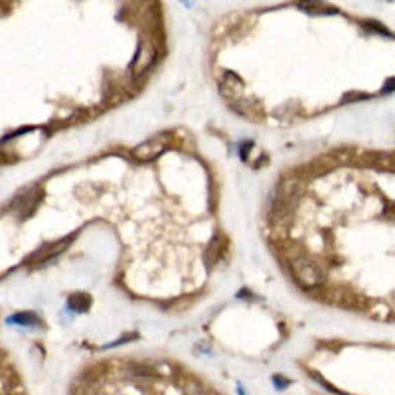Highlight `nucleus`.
<instances>
[{
	"instance_id": "nucleus-3",
	"label": "nucleus",
	"mask_w": 395,
	"mask_h": 395,
	"mask_svg": "<svg viewBox=\"0 0 395 395\" xmlns=\"http://www.w3.org/2000/svg\"><path fill=\"white\" fill-rule=\"evenodd\" d=\"M165 150V139L163 136H156V139H150L147 143L139 145V147L132 150L134 158L141 160V163H150L154 160L156 156H160Z\"/></svg>"
},
{
	"instance_id": "nucleus-7",
	"label": "nucleus",
	"mask_w": 395,
	"mask_h": 395,
	"mask_svg": "<svg viewBox=\"0 0 395 395\" xmlns=\"http://www.w3.org/2000/svg\"><path fill=\"white\" fill-rule=\"evenodd\" d=\"M12 322H22V324H26V326H32V324H38V318H36V314L32 313L16 314V316H12Z\"/></svg>"
},
{
	"instance_id": "nucleus-8",
	"label": "nucleus",
	"mask_w": 395,
	"mask_h": 395,
	"mask_svg": "<svg viewBox=\"0 0 395 395\" xmlns=\"http://www.w3.org/2000/svg\"><path fill=\"white\" fill-rule=\"evenodd\" d=\"M383 91H385V93H387V91H395V80H390V82L385 83Z\"/></svg>"
},
{
	"instance_id": "nucleus-5",
	"label": "nucleus",
	"mask_w": 395,
	"mask_h": 395,
	"mask_svg": "<svg viewBox=\"0 0 395 395\" xmlns=\"http://www.w3.org/2000/svg\"><path fill=\"white\" fill-rule=\"evenodd\" d=\"M89 304H91V298L87 295H83V293H77V295H73L69 298V307L75 309V311H87Z\"/></svg>"
},
{
	"instance_id": "nucleus-6",
	"label": "nucleus",
	"mask_w": 395,
	"mask_h": 395,
	"mask_svg": "<svg viewBox=\"0 0 395 395\" xmlns=\"http://www.w3.org/2000/svg\"><path fill=\"white\" fill-rule=\"evenodd\" d=\"M184 394L186 395H214L210 390H206L202 383H198V381H186L184 383Z\"/></svg>"
},
{
	"instance_id": "nucleus-4",
	"label": "nucleus",
	"mask_w": 395,
	"mask_h": 395,
	"mask_svg": "<svg viewBox=\"0 0 395 395\" xmlns=\"http://www.w3.org/2000/svg\"><path fill=\"white\" fill-rule=\"evenodd\" d=\"M66 243H69V237H66V239H62V241H58V243H51V246H46L42 251H38L36 255H34L30 261H34V263H46V261H49L51 257H56V255H60L64 249H66Z\"/></svg>"
},
{
	"instance_id": "nucleus-1",
	"label": "nucleus",
	"mask_w": 395,
	"mask_h": 395,
	"mask_svg": "<svg viewBox=\"0 0 395 395\" xmlns=\"http://www.w3.org/2000/svg\"><path fill=\"white\" fill-rule=\"evenodd\" d=\"M291 265H293L296 279H298V283H300L302 287L311 289V287H316V285L322 283V275H320L318 267L311 263V261H307V259H295V261H291Z\"/></svg>"
},
{
	"instance_id": "nucleus-2",
	"label": "nucleus",
	"mask_w": 395,
	"mask_h": 395,
	"mask_svg": "<svg viewBox=\"0 0 395 395\" xmlns=\"http://www.w3.org/2000/svg\"><path fill=\"white\" fill-rule=\"evenodd\" d=\"M154 60H156V48H154L152 44H148V42H141L139 51H136L134 62H132V66H131L132 73H134V75L145 73L148 67L154 64Z\"/></svg>"
}]
</instances>
